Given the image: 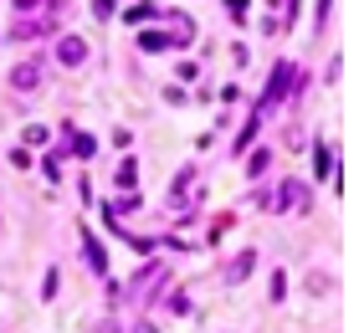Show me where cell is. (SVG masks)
<instances>
[{
	"instance_id": "obj_5",
	"label": "cell",
	"mask_w": 359,
	"mask_h": 333,
	"mask_svg": "<svg viewBox=\"0 0 359 333\" xmlns=\"http://www.w3.org/2000/svg\"><path fill=\"white\" fill-rule=\"evenodd\" d=\"M57 62L67 67V72H72V67H83V62H88V41H83V36H62V41H57Z\"/></svg>"
},
{
	"instance_id": "obj_15",
	"label": "cell",
	"mask_w": 359,
	"mask_h": 333,
	"mask_svg": "<svg viewBox=\"0 0 359 333\" xmlns=\"http://www.w3.org/2000/svg\"><path fill=\"white\" fill-rule=\"evenodd\" d=\"M113 6H118V0H93V15L97 21H113Z\"/></svg>"
},
{
	"instance_id": "obj_16",
	"label": "cell",
	"mask_w": 359,
	"mask_h": 333,
	"mask_svg": "<svg viewBox=\"0 0 359 333\" xmlns=\"http://www.w3.org/2000/svg\"><path fill=\"white\" fill-rule=\"evenodd\" d=\"M149 15H154V6H128L123 21H149Z\"/></svg>"
},
{
	"instance_id": "obj_4",
	"label": "cell",
	"mask_w": 359,
	"mask_h": 333,
	"mask_svg": "<svg viewBox=\"0 0 359 333\" xmlns=\"http://www.w3.org/2000/svg\"><path fill=\"white\" fill-rule=\"evenodd\" d=\"M257 272V246H241V252L226 261V282H247Z\"/></svg>"
},
{
	"instance_id": "obj_17",
	"label": "cell",
	"mask_w": 359,
	"mask_h": 333,
	"mask_svg": "<svg viewBox=\"0 0 359 333\" xmlns=\"http://www.w3.org/2000/svg\"><path fill=\"white\" fill-rule=\"evenodd\" d=\"M323 21H329V0H318V6H313V26L323 31Z\"/></svg>"
},
{
	"instance_id": "obj_13",
	"label": "cell",
	"mask_w": 359,
	"mask_h": 333,
	"mask_svg": "<svg viewBox=\"0 0 359 333\" xmlns=\"http://www.w3.org/2000/svg\"><path fill=\"white\" fill-rule=\"evenodd\" d=\"M88 261L97 266V272H103V266H108V252H103V246H97L93 236H88Z\"/></svg>"
},
{
	"instance_id": "obj_7",
	"label": "cell",
	"mask_w": 359,
	"mask_h": 333,
	"mask_svg": "<svg viewBox=\"0 0 359 333\" xmlns=\"http://www.w3.org/2000/svg\"><path fill=\"white\" fill-rule=\"evenodd\" d=\"M334 170H339V149L334 144H318L313 149V175L318 179H334Z\"/></svg>"
},
{
	"instance_id": "obj_3",
	"label": "cell",
	"mask_w": 359,
	"mask_h": 333,
	"mask_svg": "<svg viewBox=\"0 0 359 333\" xmlns=\"http://www.w3.org/2000/svg\"><path fill=\"white\" fill-rule=\"evenodd\" d=\"M11 88H15V93H36V88H41V57L15 62V67H11Z\"/></svg>"
},
{
	"instance_id": "obj_9",
	"label": "cell",
	"mask_w": 359,
	"mask_h": 333,
	"mask_svg": "<svg viewBox=\"0 0 359 333\" xmlns=\"http://www.w3.org/2000/svg\"><path fill=\"white\" fill-rule=\"evenodd\" d=\"M267 164H272V154H267V149H257V154L247 159V179H262V175H267Z\"/></svg>"
},
{
	"instance_id": "obj_10",
	"label": "cell",
	"mask_w": 359,
	"mask_h": 333,
	"mask_svg": "<svg viewBox=\"0 0 359 333\" xmlns=\"http://www.w3.org/2000/svg\"><path fill=\"white\" fill-rule=\"evenodd\" d=\"M134 179H139L134 159H123V164H118V190H134Z\"/></svg>"
},
{
	"instance_id": "obj_18",
	"label": "cell",
	"mask_w": 359,
	"mask_h": 333,
	"mask_svg": "<svg viewBox=\"0 0 359 333\" xmlns=\"http://www.w3.org/2000/svg\"><path fill=\"white\" fill-rule=\"evenodd\" d=\"M11 6L21 11V15H31V11H41V0H11Z\"/></svg>"
},
{
	"instance_id": "obj_12",
	"label": "cell",
	"mask_w": 359,
	"mask_h": 333,
	"mask_svg": "<svg viewBox=\"0 0 359 333\" xmlns=\"http://www.w3.org/2000/svg\"><path fill=\"white\" fill-rule=\"evenodd\" d=\"M283 297H287V272L277 266V272H272V303H283Z\"/></svg>"
},
{
	"instance_id": "obj_6",
	"label": "cell",
	"mask_w": 359,
	"mask_h": 333,
	"mask_svg": "<svg viewBox=\"0 0 359 333\" xmlns=\"http://www.w3.org/2000/svg\"><path fill=\"white\" fill-rule=\"evenodd\" d=\"M165 46H175V36H170L165 26H149V31H139V52H144V57L165 52Z\"/></svg>"
},
{
	"instance_id": "obj_14",
	"label": "cell",
	"mask_w": 359,
	"mask_h": 333,
	"mask_svg": "<svg viewBox=\"0 0 359 333\" xmlns=\"http://www.w3.org/2000/svg\"><path fill=\"white\" fill-rule=\"evenodd\" d=\"M247 11H252V0H226V15H231V21H247Z\"/></svg>"
},
{
	"instance_id": "obj_11",
	"label": "cell",
	"mask_w": 359,
	"mask_h": 333,
	"mask_svg": "<svg viewBox=\"0 0 359 333\" xmlns=\"http://www.w3.org/2000/svg\"><path fill=\"white\" fill-rule=\"evenodd\" d=\"M57 266H46V282H41V303H52V297H57Z\"/></svg>"
},
{
	"instance_id": "obj_2",
	"label": "cell",
	"mask_w": 359,
	"mask_h": 333,
	"mask_svg": "<svg viewBox=\"0 0 359 333\" xmlns=\"http://www.w3.org/2000/svg\"><path fill=\"white\" fill-rule=\"evenodd\" d=\"M303 205H308V185H303V179H277V190H272V205H267V210L292 215V210H303Z\"/></svg>"
},
{
	"instance_id": "obj_8",
	"label": "cell",
	"mask_w": 359,
	"mask_h": 333,
	"mask_svg": "<svg viewBox=\"0 0 359 333\" xmlns=\"http://www.w3.org/2000/svg\"><path fill=\"white\" fill-rule=\"evenodd\" d=\"M67 149H72L77 159H93V149H97V144H93V133H77V128H67Z\"/></svg>"
},
{
	"instance_id": "obj_19",
	"label": "cell",
	"mask_w": 359,
	"mask_h": 333,
	"mask_svg": "<svg viewBox=\"0 0 359 333\" xmlns=\"http://www.w3.org/2000/svg\"><path fill=\"white\" fill-rule=\"evenodd\" d=\"M139 333H154V328H139Z\"/></svg>"
},
{
	"instance_id": "obj_1",
	"label": "cell",
	"mask_w": 359,
	"mask_h": 333,
	"mask_svg": "<svg viewBox=\"0 0 359 333\" xmlns=\"http://www.w3.org/2000/svg\"><path fill=\"white\" fill-rule=\"evenodd\" d=\"M298 93V67L292 62H277L272 67V82H267V97H262V108H277L283 97H292Z\"/></svg>"
}]
</instances>
